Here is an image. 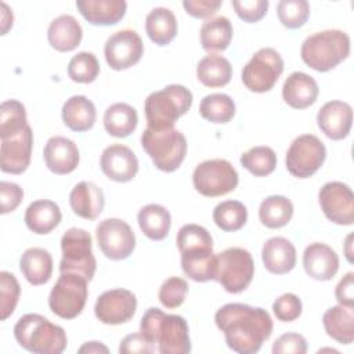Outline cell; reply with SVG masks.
<instances>
[{
	"label": "cell",
	"mask_w": 354,
	"mask_h": 354,
	"mask_svg": "<svg viewBox=\"0 0 354 354\" xmlns=\"http://www.w3.org/2000/svg\"><path fill=\"white\" fill-rule=\"evenodd\" d=\"M153 351L155 346L141 332L124 336L119 344L120 354H149Z\"/></svg>",
	"instance_id": "816d5d0a"
},
{
	"label": "cell",
	"mask_w": 354,
	"mask_h": 354,
	"mask_svg": "<svg viewBox=\"0 0 354 354\" xmlns=\"http://www.w3.org/2000/svg\"><path fill=\"white\" fill-rule=\"evenodd\" d=\"M102 122L109 136L124 138L136 130L138 124V115L131 105L126 102H116L106 108Z\"/></svg>",
	"instance_id": "d6a6232c"
},
{
	"label": "cell",
	"mask_w": 354,
	"mask_h": 354,
	"mask_svg": "<svg viewBox=\"0 0 354 354\" xmlns=\"http://www.w3.org/2000/svg\"><path fill=\"white\" fill-rule=\"evenodd\" d=\"M141 147L153 165L166 173L177 170L187 155V140L174 127L162 130L147 127L141 134Z\"/></svg>",
	"instance_id": "8992f818"
},
{
	"label": "cell",
	"mask_w": 354,
	"mask_h": 354,
	"mask_svg": "<svg viewBox=\"0 0 354 354\" xmlns=\"http://www.w3.org/2000/svg\"><path fill=\"white\" fill-rule=\"evenodd\" d=\"M220 0H184L183 7L194 18H210L221 7Z\"/></svg>",
	"instance_id": "f5cc1de1"
},
{
	"label": "cell",
	"mask_w": 354,
	"mask_h": 354,
	"mask_svg": "<svg viewBox=\"0 0 354 354\" xmlns=\"http://www.w3.org/2000/svg\"><path fill=\"white\" fill-rule=\"evenodd\" d=\"M307 351V340L300 333H283L272 344L274 354H304Z\"/></svg>",
	"instance_id": "681fc988"
},
{
	"label": "cell",
	"mask_w": 354,
	"mask_h": 354,
	"mask_svg": "<svg viewBox=\"0 0 354 354\" xmlns=\"http://www.w3.org/2000/svg\"><path fill=\"white\" fill-rule=\"evenodd\" d=\"M140 332L160 354H188L191 339L188 324L181 315L165 314L158 307L148 308L140 322Z\"/></svg>",
	"instance_id": "7a4b0ae2"
},
{
	"label": "cell",
	"mask_w": 354,
	"mask_h": 354,
	"mask_svg": "<svg viewBox=\"0 0 354 354\" xmlns=\"http://www.w3.org/2000/svg\"><path fill=\"white\" fill-rule=\"evenodd\" d=\"M76 7L91 25L109 26L124 17L127 3L124 0H77Z\"/></svg>",
	"instance_id": "d4e9b609"
},
{
	"label": "cell",
	"mask_w": 354,
	"mask_h": 354,
	"mask_svg": "<svg viewBox=\"0 0 354 354\" xmlns=\"http://www.w3.org/2000/svg\"><path fill=\"white\" fill-rule=\"evenodd\" d=\"M261 260L270 272L277 275L288 274L296 266V249L289 239L272 236L263 245Z\"/></svg>",
	"instance_id": "cb8c5ba5"
},
{
	"label": "cell",
	"mask_w": 354,
	"mask_h": 354,
	"mask_svg": "<svg viewBox=\"0 0 354 354\" xmlns=\"http://www.w3.org/2000/svg\"><path fill=\"white\" fill-rule=\"evenodd\" d=\"M181 268L195 282H207L214 278L216 254L213 249H191L181 252Z\"/></svg>",
	"instance_id": "1f68e13d"
},
{
	"label": "cell",
	"mask_w": 354,
	"mask_h": 354,
	"mask_svg": "<svg viewBox=\"0 0 354 354\" xmlns=\"http://www.w3.org/2000/svg\"><path fill=\"white\" fill-rule=\"evenodd\" d=\"M137 220L144 235L152 241H162L169 235L171 217L169 210L162 205H145L140 209Z\"/></svg>",
	"instance_id": "836d02e7"
},
{
	"label": "cell",
	"mask_w": 354,
	"mask_h": 354,
	"mask_svg": "<svg viewBox=\"0 0 354 354\" xmlns=\"http://www.w3.org/2000/svg\"><path fill=\"white\" fill-rule=\"evenodd\" d=\"M239 183L235 167L225 159L201 162L192 173L194 188L203 196H223L236 188Z\"/></svg>",
	"instance_id": "30bf717a"
},
{
	"label": "cell",
	"mask_w": 354,
	"mask_h": 354,
	"mask_svg": "<svg viewBox=\"0 0 354 354\" xmlns=\"http://www.w3.org/2000/svg\"><path fill=\"white\" fill-rule=\"evenodd\" d=\"M318 201L325 217L339 225L354 223V194L342 181H329L318 192Z\"/></svg>",
	"instance_id": "5bb4252c"
},
{
	"label": "cell",
	"mask_w": 354,
	"mask_h": 354,
	"mask_svg": "<svg viewBox=\"0 0 354 354\" xmlns=\"http://www.w3.org/2000/svg\"><path fill=\"white\" fill-rule=\"evenodd\" d=\"M69 205L73 213L86 220H95L105 206L102 189L90 181L77 183L69 194Z\"/></svg>",
	"instance_id": "7402d4cb"
},
{
	"label": "cell",
	"mask_w": 354,
	"mask_h": 354,
	"mask_svg": "<svg viewBox=\"0 0 354 354\" xmlns=\"http://www.w3.org/2000/svg\"><path fill=\"white\" fill-rule=\"evenodd\" d=\"M317 124L328 138L343 140L351 130L353 109L344 101H328L317 113Z\"/></svg>",
	"instance_id": "d6986e66"
},
{
	"label": "cell",
	"mask_w": 354,
	"mask_h": 354,
	"mask_svg": "<svg viewBox=\"0 0 354 354\" xmlns=\"http://www.w3.org/2000/svg\"><path fill=\"white\" fill-rule=\"evenodd\" d=\"M33 133L28 124L22 131L8 138H1L0 148V169L4 173L21 174L24 173L32 156Z\"/></svg>",
	"instance_id": "e0dca14e"
},
{
	"label": "cell",
	"mask_w": 354,
	"mask_h": 354,
	"mask_svg": "<svg viewBox=\"0 0 354 354\" xmlns=\"http://www.w3.org/2000/svg\"><path fill=\"white\" fill-rule=\"evenodd\" d=\"M98 248L111 260L127 259L136 248V235L131 227L120 218H105L95 228Z\"/></svg>",
	"instance_id": "4fadbf2b"
},
{
	"label": "cell",
	"mask_w": 354,
	"mask_h": 354,
	"mask_svg": "<svg viewBox=\"0 0 354 354\" xmlns=\"http://www.w3.org/2000/svg\"><path fill=\"white\" fill-rule=\"evenodd\" d=\"M177 30V19L171 10L166 7H156L148 12L145 18V32L155 44H169L176 37Z\"/></svg>",
	"instance_id": "4dcf8cb0"
},
{
	"label": "cell",
	"mask_w": 354,
	"mask_h": 354,
	"mask_svg": "<svg viewBox=\"0 0 354 354\" xmlns=\"http://www.w3.org/2000/svg\"><path fill=\"white\" fill-rule=\"evenodd\" d=\"M176 243L180 253L191 249H213V238L210 232L198 224L183 225L177 232Z\"/></svg>",
	"instance_id": "ee69618b"
},
{
	"label": "cell",
	"mask_w": 354,
	"mask_h": 354,
	"mask_svg": "<svg viewBox=\"0 0 354 354\" xmlns=\"http://www.w3.org/2000/svg\"><path fill=\"white\" fill-rule=\"evenodd\" d=\"M283 72L281 54L271 48H260L242 69V82L253 93L270 91Z\"/></svg>",
	"instance_id": "8fae6325"
},
{
	"label": "cell",
	"mask_w": 354,
	"mask_h": 354,
	"mask_svg": "<svg viewBox=\"0 0 354 354\" xmlns=\"http://www.w3.org/2000/svg\"><path fill=\"white\" fill-rule=\"evenodd\" d=\"M77 353L83 354V353H87V354H97V353H109V348L102 344L101 342H86L82 347H79Z\"/></svg>",
	"instance_id": "11a10c76"
},
{
	"label": "cell",
	"mask_w": 354,
	"mask_h": 354,
	"mask_svg": "<svg viewBox=\"0 0 354 354\" xmlns=\"http://www.w3.org/2000/svg\"><path fill=\"white\" fill-rule=\"evenodd\" d=\"M350 54V37L339 29H326L308 36L300 48L303 62L317 72H328Z\"/></svg>",
	"instance_id": "277c9868"
},
{
	"label": "cell",
	"mask_w": 354,
	"mask_h": 354,
	"mask_svg": "<svg viewBox=\"0 0 354 354\" xmlns=\"http://www.w3.org/2000/svg\"><path fill=\"white\" fill-rule=\"evenodd\" d=\"M214 322L224 333L227 346L238 354L257 353L274 329L271 315L264 308L242 303L220 307Z\"/></svg>",
	"instance_id": "6da1fadb"
},
{
	"label": "cell",
	"mask_w": 354,
	"mask_h": 354,
	"mask_svg": "<svg viewBox=\"0 0 354 354\" xmlns=\"http://www.w3.org/2000/svg\"><path fill=\"white\" fill-rule=\"evenodd\" d=\"M351 238H353V235L350 234L347 238H346V257H347V260L350 261V263H353V257H351Z\"/></svg>",
	"instance_id": "9f6ffc18"
},
{
	"label": "cell",
	"mask_w": 354,
	"mask_h": 354,
	"mask_svg": "<svg viewBox=\"0 0 354 354\" xmlns=\"http://www.w3.org/2000/svg\"><path fill=\"white\" fill-rule=\"evenodd\" d=\"M293 216V203L283 195H270L261 201L259 218L267 228L285 227Z\"/></svg>",
	"instance_id": "d590c367"
},
{
	"label": "cell",
	"mask_w": 354,
	"mask_h": 354,
	"mask_svg": "<svg viewBox=\"0 0 354 354\" xmlns=\"http://www.w3.org/2000/svg\"><path fill=\"white\" fill-rule=\"evenodd\" d=\"M277 14L285 28L299 29L310 17V4L306 0H281L277 6Z\"/></svg>",
	"instance_id": "7bdbcfd3"
},
{
	"label": "cell",
	"mask_w": 354,
	"mask_h": 354,
	"mask_svg": "<svg viewBox=\"0 0 354 354\" xmlns=\"http://www.w3.org/2000/svg\"><path fill=\"white\" fill-rule=\"evenodd\" d=\"M19 270L30 285H44L53 274V257L46 249L29 248L19 259Z\"/></svg>",
	"instance_id": "83f0119b"
},
{
	"label": "cell",
	"mask_w": 354,
	"mask_h": 354,
	"mask_svg": "<svg viewBox=\"0 0 354 354\" xmlns=\"http://www.w3.org/2000/svg\"><path fill=\"white\" fill-rule=\"evenodd\" d=\"M61 250L59 271L76 272L90 282L97 270L90 234L82 228H69L61 238Z\"/></svg>",
	"instance_id": "ba28073f"
},
{
	"label": "cell",
	"mask_w": 354,
	"mask_h": 354,
	"mask_svg": "<svg viewBox=\"0 0 354 354\" xmlns=\"http://www.w3.org/2000/svg\"><path fill=\"white\" fill-rule=\"evenodd\" d=\"M317 82L304 72L290 73L282 86L283 101L295 109H306L318 98Z\"/></svg>",
	"instance_id": "603a6c76"
},
{
	"label": "cell",
	"mask_w": 354,
	"mask_h": 354,
	"mask_svg": "<svg viewBox=\"0 0 354 354\" xmlns=\"http://www.w3.org/2000/svg\"><path fill=\"white\" fill-rule=\"evenodd\" d=\"M142 54V40L140 35L131 29L115 32L108 37L104 46L105 61L113 71L131 68L141 59Z\"/></svg>",
	"instance_id": "9a60e30c"
},
{
	"label": "cell",
	"mask_w": 354,
	"mask_h": 354,
	"mask_svg": "<svg viewBox=\"0 0 354 354\" xmlns=\"http://www.w3.org/2000/svg\"><path fill=\"white\" fill-rule=\"evenodd\" d=\"M192 105V93L181 84H169L151 93L144 104L148 127L162 130L174 126Z\"/></svg>",
	"instance_id": "5b68a950"
},
{
	"label": "cell",
	"mask_w": 354,
	"mask_h": 354,
	"mask_svg": "<svg viewBox=\"0 0 354 354\" xmlns=\"http://www.w3.org/2000/svg\"><path fill=\"white\" fill-rule=\"evenodd\" d=\"M196 77L206 87H223L232 77V66L223 55L209 54L198 62Z\"/></svg>",
	"instance_id": "e575fe53"
},
{
	"label": "cell",
	"mask_w": 354,
	"mask_h": 354,
	"mask_svg": "<svg viewBox=\"0 0 354 354\" xmlns=\"http://www.w3.org/2000/svg\"><path fill=\"white\" fill-rule=\"evenodd\" d=\"M62 218L59 206L48 199H39L32 202L25 212L26 227L37 234L44 235L51 232Z\"/></svg>",
	"instance_id": "f1b7e54d"
},
{
	"label": "cell",
	"mask_w": 354,
	"mask_h": 354,
	"mask_svg": "<svg viewBox=\"0 0 354 354\" xmlns=\"http://www.w3.org/2000/svg\"><path fill=\"white\" fill-rule=\"evenodd\" d=\"M28 126L26 111L18 100H7L0 105V138L18 134Z\"/></svg>",
	"instance_id": "60d3db41"
},
{
	"label": "cell",
	"mask_w": 354,
	"mask_h": 354,
	"mask_svg": "<svg viewBox=\"0 0 354 354\" xmlns=\"http://www.w3.org/2000/svg\"><path fill=\"white\" fill-rule=\"evenodd\" d=\"M303 267L313 279L329 281L339 270V256L326 243L314 242L304 249Z\"/></svg>",
	"instance_id": "44dd1931"
},
{
	"label": "cell",
	"mask_w": 354,
	"mask_h": 354,
	"mask_svg": "<svg viewBox=\"0 0 354 354\" xmlns=\"http://www.w3.org/2000/svg\"><path fill=\"white\" fill-rule=\"evenodd\" d=\"M232 7L242 21L254 24L267 14L268 0H234Z\"/></svg>",
	"instance_id": "c3c4849f"
},
{
	"label": "cell",
	"mask_w": 354,
	"mask_h": 354,
	"mask_svg": "<svg viewBox=\"0 0 354 354\" xmlns=\"http://www.w3.org/2000/svg\"><path fill=\"white\" fill-rule=\"evenodd\" d=\"M326 148L314 134H301L296 137L285 158L288 171L297 178H308L324 165Z\"/></svg>",
	"instance_id": "7c38bea8"
},
{
	"label": "cell",
	"mask_w": 354,
	"mask_h": 354,
	"mask_svg": "<svg viewBox=\"0 0 354 354\" xmlns=\"http://www.w3.org/2000/svg\"><path fill=\"white\" fill-rule=\"evenodd\" d=\"M82 37V26L72 15L64 14L50 22L47 30V40L50 46L59 53H68L75 50L80 44Z\"/></svg>",
	"instance_id": "484cf974"
},
{
	"label": "cell",
	"mask_w": 354,
	"mask_h": 354,
	"mask_svg": "<svg viewBox=\"0 0 354 354\" xmlns=\"http://www.w3.org/2000/svg\"><path fill=\"white\" fill-rule=\"evenodd\" d=\"M87 282L76 272H61L48 296L50 310L64 319L76 318L86 306Z\"/></svg>",
	"instance_id": "9c48e42d"
},
{
	"label": "cell",
	"mask_w": 354,
	"mask_h": 354,
	"mask_svg": "<svg viewBox=\"0 0 354 354\" xmlns=\"http://www.w3.org/2000/svg\"><path fill=\"white\" fill-rule=\"evenodd\" d=\"M335 297L339 304L354 306V272H347L336 285Z\"/></svg>",
	"instance_id": "db71d44e"
},
{
	"label": "cell",
	"mask_w": 354,
	"mask_h": 354,
	"mask_svg": "<svg viewBox=\"0 0 354 354\" xmlns=\"http://www.w3.org/2000/svg\"><path fill=\"white\" fill-rule=\"evenodd\" d=\"M62 120L66 127L73 131H87L90 130L97 118V111L87 97L84 95H72L62 105Z\"/></svg>",
	"instance_id": "f546056e"
},
{
	"label": "cell",
	"mask_w": 354,
	"mask_h": 354,
	"mask_svg": "<svg viewBox=\"0 0 354 354\" xmlns=\"http://www.w3.org/2000/svg\"><path fill=\"white\" fill-rule=\"evenodd\" d=\"M100 73L97 57L88 51H80L73 55L68 64V76L76 83H91Z\"/></svg>",
	"instance_id": "b9f144b4"
},
{
	"label": "cell",
	"mask_w": 354,
	"mask_h": 354,
	"mask_svg": "<svg viewBox=\"0 0 354 354\" xmlns=\"http://www.w3.org/2000/svg\"><path fill=\"white\" fill-rule=\"evenodd\" d=\"M322 324L326 335L342 344L354 340V306L337 304L324 313Z\"/></svg>",
	"instance_id": "4316f807"
},
{
	"label": "cell",
	"mask_w": 354,
	"mask_h": 354,
	"mask_svg": "<svg viewBox=\"0 0 354 354\" xmlns=\"http://www.w3.org/2000/svg\"><path fill=\"white\" fill-rule=\"evenodd\" d=\"M188 293V283L180 277L167 278L159 288V301L166 308L180 307Z\"/></svg>",
	"instance_id": "bcb514c9"
},
{
	"label": "cell",
	"mask_w": 354,
	"mask_h": 354,
	"mask_svg": "<svg viewBox=\"0 0 354 354\" xmlns=\"http://www.w3.org/2000/svg\"><path fill=\"white\" fill-rule=\"evenodd\" d=\"M24 199V191L22 188L10 181H1L0 183V206H1V214H7L10 212H14L19 203Z\"/></svg>",
	"instance_id": "f907efd6"
},
{
	"label": "cell",
	"mask_w": 354,
	"mask_h": 354,
	"mask_svg": "<svg viewBox=\"0 0 354 354\" xmlns=\"http://www.w3.org/2000/svg\"><path fill=\"white\" fill-rule=\"evenodd\" d=\"M301 300L295 293H283L272 304L274 315L282 322H292L297 319L301 315Z\"/></svg>",
	"instance_id": "7dc6e473"
},
{
	"label": "cell",
	"mask_w": 354,
	"mask_h": 354,
	"mask_svg": "<svg viewBox=\"0 0 354 354\" xmlns=\"http://www.w3.org/2000/svg\"><path fill=\"white\" fill-rule=\"evenodd\" d=\"M14 337L21 347L33 354H61L68 344L64 328L36 313L25 314L17 321Z\"/></svg>",
	"instance_id": "3957f363"
},
{
	"label": "cell",
	"mask_w": 354,
	"mask_h": 354,
	"mask_svg": "<svg viewBox=\"0 0 354 354\" xmlns=\"http://www.w3.org/2000/svg\"><path fill=\"white\" fill-rule=\"evenodd\" d=\"M241 165L256 177H266L277 167V155L266 145L253 147L241 156Z\"/></svg>",
	"instance_id": "ab89813d"
},
{
	"label": "cell",
	"mask_w": 354,
	"mask_h": 354,
	"mask_svg": "<svg viewBox=\"0 0 354 354\" xmlns=\"http://www.w3.org/2000/svg\"><path fill=\"white\" fill-rule=\"evenodd\" d=\"M232 25L228 18L217 17L203 22L199 36L201 44L206 51H223L225 50L232 39Z\"/></svg>",
	"instance_id": "8d00e7d4"
},
{
	"label": "cell",
	"mask_w": 354,
	"mask_h": 354,
	"mask_svg": "<svg viewBox=\"0 0 354 354\" xmlns=\"http://www.w3.org/2000/svg\"><path fill=\"white\" fill-rule=\"evenodd\" d=\"M21 293V286L14 274L0 272V313L1 319H7L15 310Z\"/></svg>",
	"instance_id": "f6af8a7d"
},
{
	"label": "cell",
	"mask_w": 354,
	"mask_h": 354,
	"mask_svg": "<svg viewBox=\"0 0 354 354\" xmlns=\"http://www.w3.org/2000/svg\"><path fill=\"white\" fill-rule=\"evenodd\" d=\"M100 166L109 180L127 183L131 181L138 171V159L129 147L112 144L102 151Z\"/></svg>",
	"instance_id": "ac0fdd59"
},
{
	"label": "cell",
	"mask_w": 354,
	"mask_h": 354,
	"mask_svg": "<svg viewBox=\"0 0 354 354\" xmlns=\"http://www.w3.org/2000/svg\"><path fill=\"white\" fill-rule=\"evenodd\" d=\"M46 166L54 174H69L79 165V149L76 144L62 136L47 140L43 151Z\"/></svg>",
	"instance_id": "ffe728a7"
},
{
	"label": "cell",
	"mask_w": 354,
	"mask_h": 354,
	"mask_svg": "<svg viewBox=\"0 0 354 354\" xmlns=\"http://www.w3.org/2000/svg\"><path fill=\"white\" fill-rule=\"evenodd\" d=\"M254 263L252 254L243 248H228L216 254L214 281L228 293H241L252 282Z\"/></svg>",
	"instance_id": "52a82bcc"
},
{
	"label": "cell",
	"mask_w": 354,
	"mask_h": 354,
	"mask_svg": "<svg viewBox=\"0 0 354 354\" xmlns=\"http://www.w3.org/2000/svg\"><path fill=\"white\" fill-rule=\"evenodd\" d=\"M213 221L223 231H238L248 221L246 206L239 201H224L214 207Z\"/></svg>",
	"instance_id": "f35d334b"
},
{
	"label": "cell",
	"mask_w": 354,
	"mask_h": 354,
	"mask_svg": "<svg viewBox=\"0 0 354 354\" xmlns=\"http://www.w3.org/2000/svg\"><path fill=\"white\" fill-rule=\"evenodd\" d=\"M199 113L212 123H228L235 115V102L223 93L207 94L201 100Z\"/></svg>",
	"instance_id": "74e56055"
},
{
	"label": "cell",
	"mask_w": 354,
	"mask_h": 354,
	"mask_svg": "<svg viewBox=\"0 0 354 354\" xmlns=\"http://www.w3.org/2000/svg\"><path fill=\"white\" fill-rule=\"evenodd\" d=\"M137 310L136 295L129 289H111L98 296L94 314L105 325H120L130 321Z\"/></svg>",
	"instance_id": "2e32d148"
}]
</instances>
